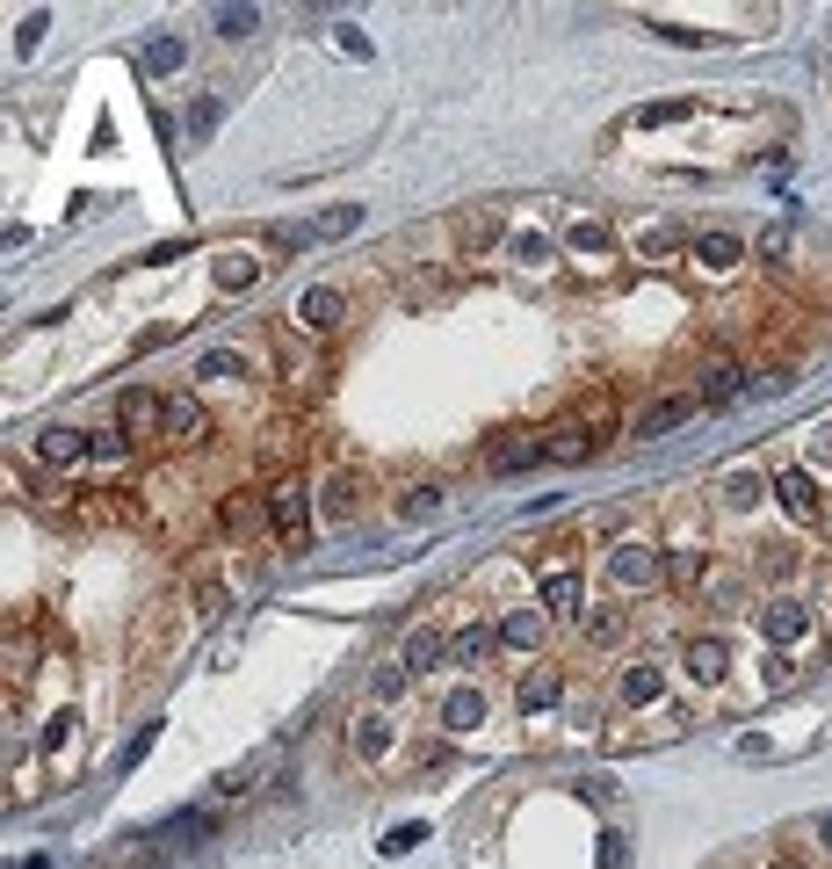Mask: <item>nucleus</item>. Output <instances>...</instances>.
Here are the masks:
<instances>
[{
    "label": "nucleus",
    "mask_w": 832,
    "mask_h": 869,
    "mask_svg": "<svg viewBox=\"0 0 832 869\" xmlns=\"http://www.w3.org/2000/svg\"><path fill=\"white\" fill-rule=\"evenodd\" d=\"M260 501H268V529H276L290 551H304V537H312V486L282 471V479H268V486H260Z\"/></svg>",
    "instance_id": "f257e3e1"
},
{
    "label": "nucleus",
    "mask_w": 832,
    "mask_h": 869,
    "mask_svg": "<svg viewBox=\"0 0 832 869\" xmlns=\"http://www.w3.org/2000/svg\"><path fill=\"white\" fill-rule=\"evenodd\" d=\"M608 580H615V587H659L666 580V551H652V543H615V551H608Z\"/></svg>",
    "instance_id": "f03ea898"
},
{
    "label": "nucleus",
    "mask_w": 832,
    "mask_h": 869,
    "mask_svg": "<svg viewBox=\"0 0 832 869\" xmlns=\"http://www.w3.org/2000/svg\"><path fill=\"white\" fill-rule=\"evenodd\" d=\"M695 414H702V399H695V392H666V399H652L637 420H630V435H637V442H659V435L688 428Z\"/></svg>",
    "instance_id": "7ed1b4c3"
},
{
    "label": "nucleus",
    "mask_w": 832,
    "mask_h": 869,
    "mask_svg": "<svg viewBox=\"0 0 832 869\" xmlns=\"http://www.w3.org/2000/svg\"><path fill=\"white\" fill-rule=\"evenodd\" d=\"M680 674H688V681H702V689H717V681L731 674V645L717 638V630L688 638V645H680Z\"/></svg>",
    "instance_id": "20e7f679"
},
{
    "label": "nucleus",
    "mask_w": 832,
    "mask_h": 869,
    "mask_svg": "<svg viewBox=\"0 0 832 869\" xmlns=\"http://www.w3.org/2000/svg\"><path fill=\"white\" fill-rule=\"evenodd\" d=\"M536 464H551V450H543V435L536 428H514V435H500V442H492L486 450V471H536Z\"/></svg>",
    "instance_id": "39448f33"
},
{
    "label": "nucleus",
    "mask_w": 832,
    "mask_h": 869,
    "mask_svg": "<svg viewBox=\"0 0 832 869\" xmlns=\"http://www.w3.org/2000/svg\"><path fill=\"white\" fill-rule=\"evenodd\" d=\"M543 450H551V464H594L601 457V435L573 414V420H557V428H543Z\"/></svg>",
    "instance_id": "423d86ee"
},
{
    "label": "nucleus",
    "mask_w": 832,
    "mask_h": 869,
    "mask_svg": "<svg viewBox=\"0 0 832 869\" xmlns=\"http://www.w3.org/2000/svg\"><path fill=\"white\" fill-rule=\"evenodd\" d=\"M775 501L789 507V521H818V515H825V493H818V479L803 464L775 471Z\"/></svg>",
    "instance_id": "0eeeda50"
},
{
    "label": "nucleus",
    "mask_w": 832,
    "mask_h": 869,
    "mask_svg": "<svg viewBox=\"0 0 832 869\" xmlns=\"http://www.w3.org/2000/svg\"><path fill=\"white\" fill-rule=\"evenodd\" d=\"M507 246V226H500V210H470V218H456V254L464 261H486Z\"/></svg>",
    "instance_id": "6e6552de"
},
{
    "label": "nucleus",
    "mask_w": 832,
    "mask_h": 869,
    "mask_svg": "<svg viewBox=\"0 0 832 869\" xmlns=\"http://www.w3.org/2000/svg\"><path fill=\"white\" fill-rule=\"evenodd\" d=\"M117 428L138 442V435H159L167 428V392H123L117 399Z\"/></svg>",
    "instance_id": "1a4fd4ad"
},
{
    "label": "nucleus",
    "mask_w": 832,
    "mask_h": 869,
    "mask_svg": "<svg viewBox=\"0 0 832 869\" xmlns=\"http://www.w3.org/2000/svg\"><path fill=\"white\" fill-rule=\"evenodd\" d=\"M167 442H210V414H203V399H196V392H167Z\"/></svg>",
    "instance_id": "9d476101"
},
{
    "label": "nucleus",
    "mask_w": 832,
    "mask_h": 869,
    "mask_svg": "<svg viewBox=\"0 0 832 869\" xmlns=\"http://www.w3.org/2000/svg\"><path fill=\"white\" fill-rule=\"evenodd\" d=\"M739 392H746V363H739V355H710V363H702V384H695V399H702V406H731Z\"/></svg>",
    "instance_id": "9b49d317"
},
{
    "label": "nucleus",
    "mask_w": 832,
    "mask_h": 869,
    "mask_svg": "<svg viewBox=\"0 0 832 869\" xmlns=\"http://www.w3.org/2000/svg\"><path fill=\"white\" fill-rule=\"evenodd\" d=\"M543 616H565V624H579V616H587V580H579L573 565L543 573Z\"/></svg>",
    "instance_id": "f8f14e48"
},
{
    "label": "nucleus",
    "mask_w": 832,
    "mask_h": 869,
    "mask_svg": "<svg viewBox=\"0 0 832 869\" xmlns=\"http://www.w3.org/2000/svg\"><path fill=\"white\" fill-rule=\"evenodd\" d=\"M761 630H767V645H803V638H811V608L781 594V602L761 608Z\"/></svg>",
    "instance_id": "ddd939ff"
},
{
    "label": "nucleus",
    "mask_w": 832,
    "mask_h": 869,
    "mask_svg": "<svg viewBox=\"0 0 832 869\" xmlns=\"http://www.w3.org/2000/svg\"><path fill=\"white\" fill-rule=\"evenodd\" d=\"M87 442H95L87 428H44V435H36V464L73 471V464H87Z\"/></svg>",
    "instance_id": "4468645a"
},
{
    "label": "nucleus",
    "mask_w": 832,
    "mask_h": 869,
    "mask_svg": "<svg viewBox=\"0 0 832 869\" xmlns=\"http://www.w3.org/2000/svg\"><path fill=\"white\" fill-rule=\"evenodd\" d=\"M297 319H304L312 333H341V327H347V297L333 290V283H319V290L297 297Z\"/></svg>",
    "instance_id": "2eb2a0df"
},
{
    "label": "nucleus",
    "mask_w": 832,
    "mask_h": 869,
    "mask_svg": "<svg viewBox=\"0 0 832 869\" xmlns=\"http://www.w3.org/2000/svg\"><path fill=\"white\" fill-rule=\"evenodd\" d=\"M695 261H702L710 276H731V268L746 261V240H739V232H724V226H710V232H695Z\"/></svg>",
    "instance_id": "dca6fc26"
},
{
    "label": "nucleus",
    "mask_w": 832,
    "mask_h": 869,
    "mask_svg": "<svg viewBox=\"0 0 832 869\" xmlns=\"http://www.w3.org/2000/svg\"><path fill=\"white\" fill-rule=\"evenodd\" d=\"M615 695H623L630 711H652V703L666 695V674H659L652 660H630V667H623V681H615Z\"/></svg>",
    "instance_id": "f3484780"
},
{
    "label": "nucleus",
    "mask_w": 832,
    "mask_h": 869,
    "mask_svg": "<svg viewBox=\"0 0 832 869\" xmlns=\"http://www.w3.org/2000/svg\"><path fill=\"white\" fill-rule=\"evenodd\" d=\"M260 521H268V501H260V493H225V501H218V529H225V537H246Z\"/></svg>",
    "instance_id": "a211bd4d"
},
{
    "label": "nucleus",
    "mask_w": 832,
    "mask_h": 869,
    "mask_svg": "<svg viewBox=\"0 0 832 869\" xmlns=\"http://www.w3.org/2000/svg\"><path fill=\"white\" fill-rule=\"evenodd\" d=\"M514 703L521 711H551V703H565V674H557V667H529L521 689H514Z\"/></svg>",
    "instance_id": "6ab92c4d"
},
{
    "label": "nucleus",
    "mask_w": 832,
    "mask_h": 869,
    "mask_svg": "<svg viewBox=\"0 0 832 869\" xmlns=\"http://www.w3.org/2000/svg\"><path fill=\"white\" fill-rule=\"evenodd\" d=\"M492 645H500V624H464V630L450 638V660H456V667H486Z\"/></svg>",
    "instance_id": "aec40b11"
},
{
    "label": "nucleus",
    "mask_w": 832,
    "mask_h": 869,
    "mask_svg": "<svg viewBox=\"0 0 832 869\" xmlns=\"http://www.w3.org/2000/svg\"><path fill=\"white\" fill-rule=\"evenodd\" d=\"M702 580H710V551H702V543H688V551H666V587L695 594Z\"/></svg>",
    "instance_id": "412c9836"
},
{
    "label": "nucleus",
    "mask_w": 832,
    "mask_h": 869,
    "mask_svg": "<svg viewBox=\"0 0 832 869\" xmlns=\"http://www.w3.org/2000/svg\"><path fill=\"white\" fill-rule=\"evenodd\" d=\"M355 501H363V479H355V471H333L326 486H319V515H333V521L355 515Z\"/></svg>",
    "instance_id": "4be33fe9"
},
{
    "label": "nucleus",
    "mask_w": 832,
    "mask_h": 869,
    "mask_svg": "<svg viewBox=\"0 0 832 869\" xmlns=\"http://www.w3.org/2000/svg\"><path fill=\"white\" fill-rule=\"evenodd\" d=\"M442 660H450V638H442V630H413V638H406V652H399L406 674H428V667H442Z\"/></svg>",
    "instance_id": "5701e85b"
},
{
    "label": "nucleus",
    "mask_w": 832,
    "mask_h": 869,
    "mask_svg": "<svg viewBox=\"0 0 832 869\" xmlns=\"http://www.w3.org/2000/svg\"><path fill=\"white\" fill-rule=\"evenodd\" d=\"M500 645L536 652V645H543V608H507V616H500Z\"/></svg>",
    "instance_id": "b1692460"
},
{
    "label": "nucleus",
    "mask_w": 832,
    "mask_h": 869,
    "mask_svg": "<svg viewBox=\"0 0 832 869\" xmlns=\"http://www.w3.org/2000/svg\"><path fill=\"white\" fill-rule=\"evenodd\" d=\"M674 254H695V232H680V226H652L637 240V261H674Z\"/></svg>",
    "instance_id": "393cba45"
},
{
    "label": "nucleus",
    "mask_w": 832,
    "mask_h": 869,
    "mask_svg": "<svg viewBox=\"0 0 832 869\" xmlns=\"http://www.w3.org/2000/svg\"><path fill=\"white\" fill-rule=\"evenodd\" d=\"M579 420H587V428L601 435V442H608V435H623V420H615V392H608V384L579 399Z\"/></svg>",
    "instance_id": "a878e982"
},
{
    "label": "nucleus",
    "mask_w": 832,
    "mask_h": 869,
    "mask_svg": "<svg viewBox=\"0 0 832 869\" xmlns=\"http://www.w3.org/2000/svg\"><path fill=\"white\" fill-rule=\"evenodd\" d=\"M428 515H442V486H434V479H420V486L399 493V521H428Z\"/></svg>",
    "instance_id": "bb28decb"
},
{
    "label": "nucleus",
    "mask_w": 832,
    "mask_h": 869,
    "mask_svg": "<svg viewBox=\"0 0 832 869\" xmlns=\"http://www.w3.org/2000/svg\"><path fill=\"white\" fill-rule=\"evenodd\" d=\"M246 370H254V363H246L240 348H210L203 363H196V377H210V384H232V377H246Z\"/></svg>",
    "instance_id": "cd10ccee"
},
{
    "label": "nucleus",
    "mask_w": 832,
    "mask_h": 869,
    "mask_svg": "<svg viewBox=\"0 0 832 869\" xmlns=\"http://www.w3.org/2000/svg\"><path fill=\"white\" fill-rule=\"evenodd\" d=\"M254 283H260V261L254 254H225V261H218V290L240 297V290H254Z\"/></svg>",
    "instance_id": "c85d7f7f"
},
{
    "label": "nucleus",
    "mask_w": 832,
    "mask_h": 869,
    "mask_svg": "<svg viewBox=\"0 0 832 869\" xmlns=\"http://www.w3.org/2000/svg\"><path fill=\"white\" fill-rule=\"evenodd\" d=\"M761 501H767L761 471H724V507H761Z\"/></svg>",
    "instance_id": "c756f323"
},
{
    "label": "nucleus",
    "mask_w": 832,
    "mask_h": 869,
    "mask_svg": "<svg viewBox=\"0 0 832 869\" xmlns=\"http://www.w3.org/2000/svg\"><path fill=\"white\" fill-rule=\"evenodd\" d=\"M355 754H363V761L391 754V717H355Z\"/></svg>",
    "instance_id": "7c9ffc66"
},
{
    "label": "nucleus",
    "mask_w": 832,
    "mask_h": 869,
    "mask_svg": "<svg viewBox=\"0 0 832 869\" xmlns=\"http://www.w3.org/2000/svg\"><path fill=\"white\" fill-rule=\"evenodd\" d=\"M478 717H486V695H478V689H464V695H450V703H442V725H450V732H470Z\"/></svg>",
    "instance_id": "2f4dec72"
},
{
    "label": "nucleus",
    "mask_w": 832,
    "mask_h": 869,
    "mask_svg": "<svg viewBox=\"0 0 832 869\" xmlns=\"http://www.w3.org/2000/svg\"><path fill=\"white\" fill-rule=\"evenodd\" d=\"M500 254H507V261H521V268H543V261H551V240H543V232H507Z\"/></svg>",
    "instance_id": "473e14b6"
},
{
    "label": "nucleus",
    "mask_w": 832,
    "mask_h": 869,
    "mask_svg": "<svg viewBox=\"0 0 832 869\" xmlns=\"http://www.w3.org/2000/svg\"><path fill=\"white\" fill-rule=\"evenodd\" d=\"M565 246H573V254H608V246H615V232H608L601 218H579V226L565 232Z\"/></svg>",
    "instance_id": "72a5a7b5"
},
{
    "label": "nucleus",
    "mask_w": 832,
    "mask_h": 869,
    "mask_svg": "<svg viewBox=\"0 0 832 869\" xmlns=\"http://www.w3.org/2000/svg\"><path fill=\"white\" fill-rule=\"evenodd\" d=\"M131 450H138V442H131L123 428H102L95 442H87V457H95V464H131Z\"/></svg>",
    "instance_id": "f704fd0d"
},
{
    "label": "nucleus",
    "mask_w": 832,
    "mask_h": 869,
    "mask_svg": "<svg viewBox=\"0 0 832 869\" xmlns=\"http://www.w3.org/2000/svg\"><path fill=\"white\" fill-rule=\"evenodd\" d=\"M355 226H363V204H333V210H319V218H312L319 240H341V232H355Z\"/></svg>",
    "instance_id": "c9c22d12"
},
{
    "label": "nucleus",
    "mask_w": 832,
    "mask_h": 869,
    "mask_svg": "<svg viewBox=\"0 0 832 869\" xmlns=\"http://www.w3.org/2000/svg\"><path fill=\"white\" fill-rule=\"evenodd\" d=\"M181 58H189L181 36H153V44H145V73H181Z\"/></svg>",
    "instance_id": "e433bc0d"
},
{
    "label": "nucleus",
    "mask_w": 832,
    "mask_h": 869,
    "mask_svg": "<svg viewBox=\"0 0 832 869\" xmlns=\"http://www.w3.org/2000/svg\"><path fill=\"white\" fill-rule=\"evenodd\" d=\"M789 246H797V232H789V226H767L761 240H753V254H761L767 268H781V261H789Z\"/></svg>",
    "instance_id": "4c0bfd02"
},
{
    "label": "nucleus",
    "mask_w": 832,
    "mask_h": 869,
    "mask_svg": "<svg viewBox=\"0 0 832 869\" xmlns=\"http://www.w3.org/2000/svg\"><path fill=\"white\" fill-rule=\"evenodd\" d=\"M623 624H630L623 608H594V616H587V645H615V638H623Z\"/></svg>",
    "instance_id": "58836bf2"
},
{
    "label": "nucleus",
    "mask_w": 832,
    "mask_h": 869,
    "mask_svg": "<svg viewBox=\"0 0 832 869\" xmlns=\"http://www.w3.org/2000/svg\"><path fill=\"white\" fill-rule=\"evenodd\" d=\"M260 30V8H218V36H225V44H232V36H254Z\"/></svg>",
    "instance_id": "ea45409f"
},
{
    "label": "nucleus",
    "mask_w": 832,
    "mask_h": 869,
    "mask_svg": "<svg viewBox=\"0 0 832 869\" xmlns=\"http://www.w3.org/2000/svg\"><path fill=\"white\" fill-rule=\"evenodd\" d=\"M312 240H319L312 226H276V232H268V246H276V254H304Z\"/></svg>",
    "instance_id": "a19ab883"
},
{
    "label": "nucleus",
    "mask_w": 832,
    "mask_h": 869,
    "mask_svg": "<svg viewBox=\"0 0 832 869\" xmlns=\"http://www.w3.org/2000/svg\"><path fill=\"white\" fill-rule=\"evenodd\" d=\"M196 834H210V812H181L167 826V840H181V848H196Z\"/></svg>",
    "instance_id": "79ce46f5"
},
{
    "label": "nucleus",
    "mask_w": 832,
    "mask_h": 869,
    "mask_svg": "<svg viewBox=\"0 0 832 869\" xmlns=\"http://www.w3.org/2000/svg\"><path fill=\"white\" fill-rule=\"evenodd\" d=\"M406 297H413V305H434V297H450V276H442V268H428V276H420Z\"/></svg>",
    "instance_id": "37998d69"
},
{
    "label": "nucleus",
    "mask_w": 832,
    "mask_h": 869,
    "mask_svg": "<svg viewBox=\"0 0 832 869\" xmlns=\"http://www.w3.org/2000/svg\"><path fill=\"white\" fill-rule=\"evenodd\" d=\"M333 44H341L347 58H377V52H369V36L355 30V22H341V30H333Z\"/></svg>",
    "instance_id": "c03bdc74"
},
{
    "label": "nucleus",
    "mask_w": 832,
    "mask_h": 869,
    "mask_svg": "<svg viewBox=\"0 0 832 869\" xmlns=\"http://www.w3.org/2000/svg\"><path fill=\"white\" fill-rule=\"evenodd\" d=\"M189 131H196V139H210V131H218V95H203V102L189 109Z\"/></svg>",
    "instance_id": "a18cd8bd"
},
{
    "label": "nucleus",
    "mask_w": 832,
    "mask_h": 869,
    "mask_svg": "<svg viewBox=\"0 0 832 869\" xmlns=\"http://www.w3.org/2000/svg\"><path fill=\"white\" fill-rule=\"evenodd\" d=\"M680 117H695V102H652L637 123H680Z\"/></svg>",
    "instance_id": "49530a36"
},
{
    "label": "nucleus",
    "mask_w": 832,
    "mask_h": 869,
    "mask_svg": "<svg viewBox=\"0 0 832 869\" xmlns=\"http://www.w3.org/2000/svg\"><path fill=\"white\" fill-rule=\"evenodd\" d=\"M413 840H428V826H391V834H384V855H406Z\"/></svg>",
    "instance_id": "de8ad7c7"
},
{
    "label": "nucleus",
    "mask_w": 832,
    "mask_h": 869,
    "mask_svg": "<svg viewBox=\"0 0 832 869\" xmlns=\"http://www.w3.org/2000/svg\"><path fill=\"white\" fill-rule=\"evenodd\" d=\"M73 725H80V717L58 711V717H52V732H44V747H52V754H58V747H73Z\"/></svg>",
    "instance_id": "09e8293b"
},
{
    "label": "nucleus",
    "mask_w": 832,
    "mask_h": 869,
    "mask_svg": "<svg viewBox=\"0 0 832 869\" xmlns=\"http://www.w3.org/2000/svg\"><path fill=\"white\" fill-rule=\"evenodd\" d=\"M406 681H413V674H406V667H377V681H369V689H377V695H399Z\"/></svg>",
    "instance_id": "8fccbe9b"
},
{
    "label": "nucleus",
    "mask_w": 832,
    "mask_h": 869,
    "mask_svg": "<svg viewBox=\"0 0 832 869\" xmlns=\"http://www.w3.org/2000/svg\"><path fill=\"white\" fill-rule=\"evenodd\" d=\"M789 681H797V667H789V660L775 652V660H767V689H789Z\"/></svg>",
    "instance_id": "3c124183"
},
{
    "label": "nucleus",
    "mask_w": 832,
    "mask_h": 869,
    "mask_svg": "<svg viewBox=\"0 0 832 869\" xmlns=\"http://www.w3.org/2000/svg\"><path fill=\"white\" fill-rule=\"evenodd\" d=\"M818 840H825V848H832V812H825V826H818Z\"/></svg>",
    "instance_id": "603ef678"
}]
</instances>
